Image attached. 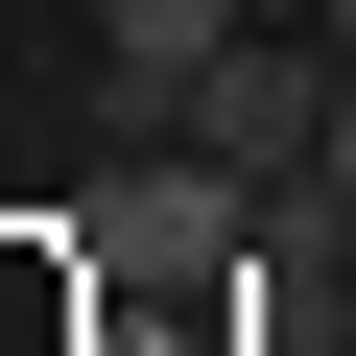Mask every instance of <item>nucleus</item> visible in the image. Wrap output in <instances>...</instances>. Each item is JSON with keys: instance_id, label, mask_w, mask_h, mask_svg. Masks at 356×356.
<instances>
[{"instance_id": "1", "label": "nucleus", "mask_w": 356, "mask_h": 356, "mask_svg": "<svg viewBox=\"0 0 356 356\" xmlns=\"http://www.w3.org/2000/svg\"><path fill=\"white\" fill-rule=\"evenodd\" d=\"M72 238H95L119 285H214L238 238H285V191H238L214 143H143V166H95V191H72Z\"/></svg>"}, {"instance_id": "2", "label": "nucleus", "mask_w": 356, "mask_h": 356, "mask_svg": "<svg viewBox=\"0 0 356 356\" xmlns=\"http://www.w3.org/2000/svg\"><path fill=\"white\" fill-rule=\"evenodd\" d=\"M332 95H356V48H332V24H238V48H214V95H191V143L238 166V191H309V166H332Z\"/></svg>"}, {"instance_id": "6", "label": "nucleus", "mask_w": 356, "mask_h": 356, "mask_svg": "<svg viewBox=\"0 0 356 356\" xmlns=\"http://www.w3.org/2000/svg\"><path fill=\"white\" fill-rule=\"evenodd\" d=\"M332 48H356V0H332Z\"/></svg>"}, {"instance_id": "5", "label": "nucleus", "mask_w": 356, "mask_h": 356, "mask_svg": "<svg viewBox=\"0 0 356 356\" xmlns=\"http://www.w3.org/2000/svg\"><path fill=\"white\" fill-rule=\"evenodd\" d=\"M285 24H332V0H285Z\"/></svg>"}, {"instance_id": "4", "label": "nucleus", "mask_w": 356, "mask_h": 356, "mask_svg": "<svg viewBox=\"0 0 356 356\" xmlns=\"http://www.w3.org/2000/svg\"><path fill=\"white\" fill-rule=\"evenodd\" d=\"M309 191H332V214H356V95H332V166H309Z\"/></svg>"}, {"instance_id": "3", "label": "nucleus", "mask_w": 356, "mask_h": 356, "mask_svg": "<svg viewBox=\"0 0 356 356\" xmlns=\"http://www.w3.org/2000/svg\"><path fill=\"white\" fill-rule=\"evenodd\" d=\"M238 24H285V0H95V95H119L143 143H191V95H214Z\"/></svg>"}]
</instances>
